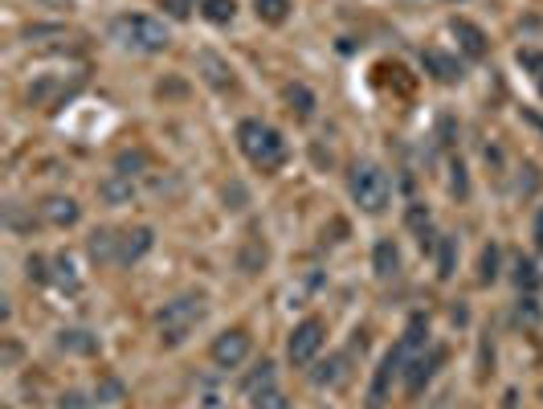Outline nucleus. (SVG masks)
<instances>
[{"mask_svg": "<svg viewBox=\"0 0 543 409\" xmlns=\"http://www.w3.org/2000/svg\"><path fill=\"white\" fill-rule=\"evenodd\" d=\"M119 254H123V234H115V229L90 234V259H95L98 266H115Z\"/></svg>", "mask_w": 543, "mask_h": 409, "instance_id": "obj_11", "label": "nucleus"}, {"mask_svg": "<svg viewBox=\"0 0 543 409\" xmlns=\"http://www.w3.org/2000/svg\"><path fill=\"white\" fill-rule=\"evenodd\" d=\"M287 103H290V111H294L299 119L315 115V95H310L302 82H290V87H287Z\"/></svg>", "mask_w": 543, "mask_h": 409, "instance_id": "obj_19", "label": "nucleus"}, {"mask_svg": "<svg viewBox=\"0 0 543 409\" xmlns=\"http://www.w3.org/2000/svg\"><path fill=\"white\" fill-rule=\"evenodd\" d=\"M499 262H502V254H499V246L490 242V246L482 250V262H478V282H494V279H499Z\"/></svg>", "mask_w": 543, "mask_h": 409, "instance_id": "obj_26", "label": "nucleus"}, {"mask_svg": "<svg viewBox=\"0 0 543 409\" xmlns=\"http://www.w3.org/2000/svg\"><path fill=\"white\" fill-rule=\"evenodd\" d=\"M103 197H107L111 204H127L131 197H135V189H131V176H111L107 184H103Z\"/></svg>", "mask_w": 543, "mask_h": 409, "instance_id": "obj_23", "label": "nucleus"}, {"mask_svg": "<svg viewBox=\"0 0 543 409\" xmlns=\"http://www.w3.org/2000/svg\"><path fill=\"white\" fill-rule=\"evenodd\" d=\"M62 409H90V405H82V397H78V393H70V397H62Z\"/></svg>", "mask_w": 543, "mask_h": 409, "instance_id": "obj_35", "label": "nucleus"}, {"mask_svg": "<svg viewBox=\"0 0 543 409\" xmlns=\"http://www.w3.org/2000/svg\"><path fill=\"white\" fill-rule=\"evenodd\" d=\"M151 250V229H135V234H123V254H119V262L127 266V262H139L143 254Z\"/></svg>", "mask_w": 543, "mask_h": 409, "instance_id": "obj_17", "label": "nucleus"}, {"mask_svg": "<svg viewBox=\"0 0 543 409\" xmlns=\"http://www.w3.org/2000/svg\"><path fill=\"white\" fill-rule=\"evenodd\" d=\"M515 287H519V291H527V295L539 287V270H535L532 259H519V262H515Z\"/></svg>", "mask_w": 543, "mask_h": 409, "instance_id": "obj_25", "label": "nucleus"}, {"mask_svg": "<svg viewBox=\"0 0 543 409\" xmlns=\"http://www.w3.org/2000/svg\"><path fill=\"white\" fill-rule=\"evenodd\" d=\"M249 405H254V409H290V401L282 397V393H278L274 385H266V389H257Z\"/></svg>", "mask_w": 543, "mask_h": 409, "instance_id": "obj_27", "label": "nucleus"}, {"mask_svg": "<svg viewBox=\"0 0 543 409\" xmlns=\"http://www.w3.org/2000/svg\"><path fill=\"white\" fill-rule=\"evenodd\" d=\"M372 270H376V279H393L396 270H401V250H396L393 237H380L372 250Z\"/></svg>", "mask_w": 543, "mask_h": 409, "instance_id": "obj_14", "label": "nucleus"}, {"mask_svg": "<svg viewBox=\"0 0 543 409\" xmlns=\"http://www.w3.org/2000/svg\"><path fill=\"white\" fill-rule=\"evenodd\" d=\"M188 4L192 0H164V9H168L172 17H188Z\"/></svg>", "mask_w": 543, "mask_h": 409, "instance_id": "obj_32", "label": "nucleus"}, {"mask_svg": "<svg viewBox=\"0 0 543 409\" xmlns=\"http://www.w3.org/2000/svg\"><path fill=\"white\" fill-rule=\"evenodd\" d=\"M196 70L204 74V82L213 90H225L233 87V70H229V62H225L221 54H213V50H204V54H196Z\"/></svg>", "mask_w": 543, "mask_h": 409, "instance_id": "obj_10", "label": "nucleus"}, {"mask_svg": "<svg viewBox=\"0 0 543 409\" xmlns=\"http://www.w3.org/2000/svg\"><path fill=\"white\" fill-rule=\"evenodd\" d=\"M343 365H348V356H331V360H323V365L310 373V381H315V385H340Z\"/></svg>", "mask_w": 543, "mask_h": 409, "instance_id": "obj_21", "label": "nucleus"}, {"mask_svg": "<svg viewBox=\"0 0 543 409\" xmlns=\"http://www.w3.org/2000/svg\"><path fill=\"white\" fill-rule=\"evenodd\" d=\"M266 385H274V365H270V360H262V365H257V373H249V377H245V393L254 397L257 389H266Z\"/></svg>", "mask_w": 543, "mask_h": 409, "instance_id": "obj_28", "label": "nucleus"}, {"mask_svg": "<svg viewBox=\"0 0 543 409\" xmlns=\"http://www.w3.org/2000/svg\"><path fill=\"white\" fill-rule=\"evenodd\" d=\"M237 148L257 173H278L287 164V140L282 131L262 123V119H241L237 123Z\"/></svg>", "mask_w": 543, "mask_h": 409, "instance_id": "obj_1", "label": "nucleus"}, {"mask_svg": "<svg viewBox=\"0 0 543 409\" xmlns=\"http://www.w3.org/2000/svg\"><path fill=\"white\" fill-rule=\"evenodd\" d=\"M57 348H62V352H74V356H95L98 352V336L82 332V328H70V332L57 336Z\"/></svg>", "mask_w": 543, "mask_h": 409, "instance_id": "obj_16", "label": "nucleus"}, {"mask_svg": "<svg viewBox=\"0 0 543 409\" xmlns=\"http://www.w3.org/2000/svg\"><path fill=\"white\" fill-rule=\"evenodd\" d=\"M405 365H409V368H405V389L417 397V393H421V389H425L429 381L437 377V368L446 365V348H429V352H417L413 360H405Z\"/></svg>", "mask_w": 543, "mask_h": 409, "instance_id": "obj_7", "label": "nucleus"}, {"mask_svg": "<svg viewBox=\"0 0 543 409\" xmlns=\"http://www.w3.org/2000/svg\"><path fill=\"white\" fill-rule=\"evenodd\" d=\"M201 17H204V21H213V25H229L237 17V4H233V0H204Z\"/></svg>", "mask_w": 543, "mask_h": 409, "instance_id": "obj_22", "label": "nucleus"}, {"mask_svg": "<svg viewBox=\"0 0 543 409\" xmlns=\"http://www.w3.org/2000/svg\"><path fill=\"white\" fill-rule=\"evenodd\" d=\"M323 344H327V323L323 320H302V323H294V332H290V340H287V356H290V365H310L315 356L323 352Z\"/></svg>", "mask_w": 543, "mask_h": 409, "instance_id": "obj_5", "label": "nucleus"}, {"mask_svg": "<svg viewBox=\"0 0 543 409\" xmlns=\"http://www.w3.org/2000/svg\"><path fill=\"white\" fill-rule=\"evenodd\" d=\"M249 348H254V340H249L245 328H225V332L213 340L209 356H213L217 368H241L245 360H249Z\"/></svg>", "mask_w": 543, "mask_h": 409, "instance_id": "obj_6", "label": "nucleus"}, {"mask_svg": "<svg viewBox=\"0 0 543 409\" xmlns=\"http://www.w3.org/2000/svg\"><path fill=\"white\" fill-rule=\"evenodd\" d=\"M29 279L45 282V262H42V259H29Z\"/></svg>", "mask_w": 543, "mask_h": 409, "instance_id": "obj_34", "label": "nucleus"}, {"mask_svg": "<svg viewBox=\"0 0 543 409\" xmlns=\"http://www.w3.org/2000/svg\"><path fill=\"white\" fill-rule=\"evenodd\" d=\"M348 193H352V201L360 204L363 213H384L388 209V197H393V184H388V173H384L380 164L363 160L352 168V176H348Z\"/></svg>", "mask_w": 543, "mask_h": 409, "instance_id": "obj_4", "label": "nucleus"}, {"mask_svg": "<svg viewBox=\"0 0 543 409\" xmlns=\"http://www.w3.org/2000/svg\"><path fill=\"white\" fill-rule=\"evenodd\" d=\"M515 323L519 328H539L543 323V312H539V303H535V295H523L519 307H515Z\"/></svg>", "mask_w": 543, "mask_h": 409, "instance_id": "obj_24", "label": "nucleus"}, {"mask_svg": "<svg viewBox=\"0 0 543 409\" xmlns=\"http://www.w3.org/2000/svg\"><path fill=\"white\" fill-rule=\"evenodd\" d=\"M401 365H405V360H401V352H396V348L380 360V368H376L372 385H368V409H380L384 401H388V389H393V377H396V373H405Z\"/></svg>", "mask_w": 543, "mask_h": 409, "instance_id": "obj_8", "label": "nucleus"}, {"mask_svg": "<svg viewBox=\"0 0 543 409\" xmlns=\"http://www.w3.org/2000/svg\"><path fill=\"white\" fill-rule=\"evenodd\" d=\"M449 33L458 37V50L470 58V62H478V58H486V54H490L486 33H482L474 21H466V17H454V21H449Z\"/></svg>", "mask_w": 543, "mask_h": 409, "instance_id": "obj_9", "label": "nucleus"}, {"mask_svg": "<svg viewBox=\"0 0 543 409\" xmlns=\"http://www.w3.org/2000/svg\"><path fill=\"white\" fill-rule=\"evenodd\" d=\"M539 401H543V385H539Z\"/></svg>", "mask_w": 543, "mask_h": 409, "instance_id": "obj_36", "label": "nucleus"}, {"mask_svg": "<svg viewBox=\"0 0 543 409\" xmlns=\"http://www.w3.org/2000/svg\"><path fill=\"white\" fill-rule=\"evenodd\" d=\"M254 12H257V21L282 25L290 17V0H254Z\"/></svg>", "mask_w": 543, "mask_h": 409, "instance_id": "obj_20", "label": "nucleus"}, {"mask_svg": "<svg viewBox=\"0 0 543 409\" xmlns=\"http://www.w3.org/2000/svg\"><path fill=\"white\" fill-rule=\"evenodd\" d=\"M532 242H535V250L543 254V209L535 213V226H532Z\"/></svg>", "mask_w": 543, "mask_h": 409, "instance_id": "obj_33", "label": "nucleus"}, {"mask_svg": "<svg viewBox=\"0 0 543 409\" xmlns=\"http://www.w3.org/2000/svg\"><path fill=\"white\" fill-rule=\"evenodd\" d=\"M42 213L50 226H74L78 221V201L74 197H50V201L42 204Z\"/></svg>", "mask_w": 543, "mask_h": 409, "instance_id": "obj_15", "label": "nucleus"}, {"mask_svg": "<svg viewBox=\"0 0 543 409\" xmlns=\"http://www.w3.org/2000/svg\"><path fill=\"white\" fill-rule=\"evenodd\" d=\"M425 336H429V320L425 315H413L409 328H405V336H401V344H396L401 360H413L417 352H425Z\"/></svg>", "mask_w": 543, "mask_h": 409, "instance_id": "obj_13", "label": "nucleus"}, {"mask_svg": "<svg viewBox=\"0 0 543 409\" xmlns=\"http://www.w3.org/2000/svg\"><path fill=\"white\" fill-rule=\"evenodd\" d=\"M54 270H57V282H62V287L78 291V274H74V266H70V259H54Z\"/></svg>", "mask_w": 543, "mask_h": 409, "instance_id": "obj_31", "label": "nucleus"}, {"mask_svg": "<svg viewBox=\"0 0 543 409\" xmlns=\"http://www.w3.org/2000/svg\"><path fill=\"white\" fill-rule=\"evenodd\" d=\"M409 229H417L421 234V246H429L425 237H429V213H421V204H413L409 209Z\"/></svg>", "mask_w": 543, "mask_h": 409, "instance_id": "obj_29", "label": "nucleus"}, {"mask_svg": "<svg viewBox=\"0 0 543 409\" xmlns=\"http://www.w3.org/2000/svg\"><path fill=\"white\" fill-rule=\"evenodd\" d=\"M209 312V299L201 291H188V295H176L172 303H164L160 315H156V328H160V340L168 348L184 344L192 332H196V323L204 320Z\"/></svg>", "mask_w": 543, "mask_h": 409, "instance_id": "obj_2", "label": "nucleus"}, {"mask_svg": "<svg viewBox=\"0 0 543 409\" xmlns=\"http://www.w3.org/2000/svg\"><path fill=\"white\" fill-rule=\"evenodd\" d=\"M458 266V237H441L437 242V279H454Z\"/></svg>", "mask_w": 543, "mask_h": 409, "instance_id": "obj_18", "label": "nucleus"}, {"mask_svg": "<svg viewBox=\"0 0 543 409\" xmlns=\"http://www.w3.org/2000/svg\"><path fill=\"white\" fill-rule=\"evenodd\" d=\"M519 66H527L532 78H543V50H519Z\"/></svg>", "mask_w": 543, "mask_h": 409, "instance_id": "obj_30", "label": "nucleus"}, {"mask_svg": "<svg viewBox=\"0 0 543 409\" xmlns=\"http://www.w3.org/2000/svg\"><path fill=\"white\" fill-rule=\"evenodd\" d=\"M421 66H425L437 82H462V62L441 54V50H425V54H421Z\"/></svg>", "mask_w": 543, "mask_h": 409, "instance_id": "obj_12", "label": "nucleus"}, {"mask_svg": "<svg viewBox=\"0 0 543 409\" xmlns=\"http://www.w3.org/2000/svg\"><path fill=\"white\" fill-rule=\"evenodd\" d=\"M111 37H115L119 45L135 50V54H160V50H168V42H172L168 25L156 21V17H148V12H127V17H115Z\"/></svg>", "mask_w": 543, "mask_h": 409, "instance_id": "obj_3", "label": "nucleus"}]
</instances>
